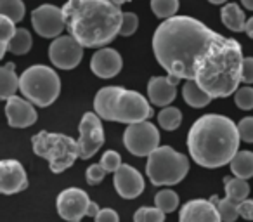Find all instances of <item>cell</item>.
Listing matches in <instances>:
<instances>
[{"label": "cell", "mask_w": 253, "mask_h": 222, "mask_svg": "<svg viewBox=\"0 0 253 222\" xmlns=\"http://www.w3.org/2000/svg\"><path fill=\"white\" fill-rule=\"evenodd\" d=\"M189 172V160L182 153H177L170 146H158L148 156L146 174L155 186L179 184Z\"/></svg>", "instance_id": "obj_7"}, {"label": "cell", "mask_w": 253, "mask_h": 222, "mask_svg": "<svg viewBox=\"0 0 253 222\" xmlns=\"http://www.w3.org/2000/svg\"><path fill=\"white\" fill-rule=\"evenodd\" d=\"M238 125L222 115H203L187 134V149L194 163L205 169H218L236 156L239 148Z\"/></svg>", "instance_id": "obj_3"}, {"label": "cell", "mask_w": 253, "mask_h": 222, "mask_svg": "<svg viewBox=\"0 0 253 222\" xmlns=\"http://www.w3.org/2000/svg\"><path fill=\"white\" fill-rule=\"evenodd\" d=\"M220 19L224 23L225 28H229L231 32H245V26H246V18H245V12L243 9L239 7L238 4H225L220 11Z\"/></svg>", "instance_id": "obj_20"}, {"label": "cell", "mask_w": 253, "mask_h": 222, "mask_svg": "<svg viewBox=\"0 0 253 222\" xmlns=\"http://www.w3.org/2000/svg\"><path fill=\"white\" fill-rule=\"evenodd\" d=\"M241 82L253 84V57H245L241 66Z\"/></svg>", "instance_id": "obj_37"}, {"label": "cell", "mask_w": 253, "mask_h": 222, "mask_svg": "<svg viewBox=\"0 0 253 222\" xmlns=\"http://www.w3.org/2000/svg\"><path fill=\"white\" fill-rule=\"evenodd\" d=\"M57 214L68 222H80L87 215L88 205V194L78 187H68L61 191L57 196Z\"/></svg>", "instance_id": "obj_12"}, {"label": "cell", "mask_w": 253, "mask_h": 222, "mask_svg": "<svg viewBox=\"0 0 253 222\" xmlns=\"http://www.w3.org/2000/svg\"><path fill=\"white\" fill-rule=\"evenodd\" d=\"M106 169L101 165V163H94V165H90L87 169V172H85V179H87V182L90 184V186H97V184H101L102 180H104L106 177Z\"/></svg>", "instance_id": "obj_35"}, {"label": "cell", "mask_w": 253, "mask_h": 222, "mask_svg": "<svg viewBox=\"0 0 253 222\" xmlns=\"http://www.w3.org/2000/svg\"><path fill=\"white\" fill-rule=\"evenodd\" d=\"M165 212L158 207H141L134 214V222H163Z\"/></svg>", "instance_id": "obj_31"}, {"label": "cell", "mask_w": 253, "mask_h": 222, "mask_svg": "<svg viewBox=\"0 0 253 222\" xmlns=\"http://www.w3.org/2000/svg\"><path fill=\"white\" fill-rule=\"evenodd\" d=\"M179 222H224L210 200H191L182 205Z\"/></svg>", "instance_id": "obj_16"}, {"label": "cell", "mask_w": 253, "mask_h": 222, "mask_svg": "<svg viewBox=\"0 0 253 222\" xmlns=\"http://www.w3.org/2000/svg\"><path fill=\"white\" fill-rule=\"evenodd\" d=\"M102 118L97 113H85L78 125V148H80V158L88 160L101 149L104 144V129L101 124Z\"/></svg>", "instance_id": "obj_9"}, {"label": "cell", "mask_w": 253, "mask_h": 222, "mask_svg": "<svg viewBox=\"0 0 253 222\" xmlns=\"http://www.w3.org/2000/svg\"><path fill=\"white\" fill-rule=\"evenodd\" d=\"M234 101H236V106L245 111L248 109H253V87H241L236 90L234 94Z\"/></svg>", "instance_id": "obj_32"}, {"label": "cell", "mask_w": 253, "mask_h": 222, "mask_svg": "<svg viewBox=\"0 0 253 222\" xmlns=\"http://www.w3.org/2000/svg\"><path fill=\"white\" fill-rule=\"evenodd\" d=\"M14 25L16 23L12 19H9L7 16H0V59L5 56L12 37L18 32V28Z\"/></svg>", "instance_id": "obj_26"}, {"label": "cell", "mask_w": 253, "mask_h": 222, "mask_svg": "<svg viewBox=\"0 0 253 222\" xmlns=\"http://www.w3.org/2000/svg\"><path fill=\"white\" fill-rule=\"evenodd\" d=\"M139 28V18L135 12H123L122 19V28H120V35L122 37H130L137 32Z\"/></svg>", "instance_id": "obj_33"}, {"label": "cell", "mask_w": 253, "mask_h": 222, "mask_svg": "<svg viewBox=\"0 0 253 222\" xmlns=\"http://www.w3.org/2000/svg\"><path fill=\"white\" fill-rule=\"evenodd\" d=\"M215 205H217V210H218V214H220V217L224 222H234L236 219L239 217L238 203H234L231 198H227V196L220 198Z\"/></svg>", "instance_id": "obj_30"}, {"label": "cell", "mask_w": 253, "mask_h": 222, "mask_svg": "<svg viewBox=\"0 0 253 222\" xmlns=\"http://www.w3.org/2000/svg\"><path fill=\"white\" fill-rule=\"evenodd\" d=\"M5 115L11 127L14 129H26L32 127L37 122V109L33 102H30L26 97L12 95L5 102Z\"/></svg>", "instance_id": "obj_14"}, {"label": "cell", "mask_w": 253, "mask_h": 222, "mask_svg": "<svg viewBox=\"0 0 253 222\" xmlns=\"http://www.w3.org/2000/svg\"><path fill=\"white\" fill-rule=\"evenodd\" d=\"M33 151L49 162V167L54 174H61L68 170L80 158L78 141L68 137L64 134H52V132H39L32 137Z\"/></svg>", "instance_id": "obj_5"}, {"label": "cell", "mask_w": 253, "mask_h": 222, "mask_svg": "<svg viewBox=\"0 0 253 222\" xmlns=\"http://www.w3.org/2000/svg\"><path fill=\"white\" fill-rule=\"evenodd\" d=\"M148 97L155 106L165 108L177 97V84L170 77H153L148 84Z\"/></svg>", "instance_id": "obj_18"}, {"label": "cell", "mask_w": 253, "mask_h": 222, "mask_svg": "<svg viewBox=\"0 0 253 222\" xmlns=\"http://www.w3.org/2000/svg\"><path fill=\"white\" fill-rule=\"evenodd\" d=\"M224 187L227 198H231L234 203H241V201L248 200L250 196V184L246 182V179H239V177H225L224 179Z\"/></svg>", "instance_id": "obj_23"}, {"label": "cell", "mask_w": 253, "mask_h": 222, "mask_svg": "<svg viewBox=\"0 0 253 222\" xmlns=\"http://www.w3.org/2000/svg\"><path fill=\"white\" fill-rule=\"evenodd\" d=\"M241 4L245 5V9H248V11H253V0H241Z\"/></svg>", "instance_id": "obj_42"}, {"label": "cell", "mask_w": 253, "mask_h": 222, "mask_svg": "<svg viewBox=\"0 0 253 222\" xmlns=\"http://www.w3.org/2000/svg\"><path fill=\"white\" fill-rule=\"evenodd\" d=\"M101 212V208H99V205L95 203V201H90V205H88V210H87V215L88 217H95V215Z\"/></svg>", "instance_id": "obj_40"}, {"label": "cell", "mask_w": 253, "mask_h": 222, "mask_svg": "<svg viewBox=\"0 0 253 222\" xmlns=\"http://www.w3.org/2000/svg\"><path fill=\"white\" fill-rule=\"evenodd\" d=\"M0 16H7L14 23L25 18V4L23 0H0Z\"/></svg>", "instance_id": "obj_27"}, {"label": "cell", "mask_w": 253, "mask_h": 222, "mask_svg": "<svg viewBox=\"0 0 253 222\" xmlns=\"http://www.w3.org/2000/svg\"><path fill=\"white\" fill-rule=\"evenodd\" d=\"M155 205L158 208H162L165 214H172V212L179 207V196H177L175 191L163 189V191H160V193H156Z\"/></svg>", "instance_id": "obj_29"}, {"label": "cell", "mask_w": 253, "mask_h": 222, "mask_svg": "<svg viewBox=\"0 0 253 222\" xmlns=\"http://www.w3.org/2000/svg\"><path fill=\"white\" fill-rule=\"evenodd\" d=\"M229 165H231V172L234 174V177L248 180L250 177H253V153L238 151Z\"/></svg>", "instance_id": "obj_22"}, {"label": "cell", "mask_w": 253, "mask_h": 222, "mask_svg": "<svg viewBox=\"0 0 253 222\" xmlns=\"http://www.w3.org/2000/svg\"><path fill=\"white\" fill-rule=\"evenodd\" d=\"M19 89V77L16 75L14 63H7L0 68V99L7 101L9 97L16 95Z\"/></svg>", "instance_id": "obj_19"}, {"label": "cell", "mask_w": 253, "mask_h": 222, "mask_svg": "<svg viewBox=\"0 0 253 222\" xmlns=\"http://www.w3.org/2000/svg\"><path fill=\"white\" fill-rule=\"evenodd\" d=\"M245 33L250 37V39H253V16L246 21V26H245Z\"/></svg>", "instance_id": "obj_41"}, {"label": "cell", "mask_w": 253, "mask_h": 222, "mask_svg": "<svg viewBox=\"0 0 253 222\" xmlns=\"http://www.w3.org/2000/svg\"><path fill=\"white\" fill-rule=\"evenodd\" d=\"M238 131H239V137L245 142H253V117H246L243 118L238 124Z\"/></svg>", "instance_id": "obj_36"}, {"label": "cell", "mask_w": 253, "mask_h": 222, "mask_svg": "<svg viewBox=\"0 0 253 222\" xmlns=\"http://www.w3.org/2000/svg\"><path fill=\"white\" fill-rule=\"evenodd\" d=\"M123 59L118 50L111 47H101L90 59V70L99 78H113L122 71Z\"/></svg>", "instance_id": "obj_17"}, {"label": "cell", "mask_w": 253, "mask_h": 222, "mask_svg": "<svg viewBox=\"0 0 253 222\" xmlns=\"http://www.w3.org/2000/svg\"><path fill=\"white\" fill-rule=\"evenodd\" d=\"M95 222H120V217L113 208H101L97 215L94 217Z\"/></svg>", "instance_id": "obj_38"}, {"label": "cell", "mask_w": 253, "mask_h": 222, "mask_svg": "<svg viewBox=\"0 0 253 222\" xmlns=\"http://www.w3.org/2000/svg\"><path fill=\"white\" fill-rule=\"evenodd\" d=\"M182 97H184V101H186L189 106H193V108H205V106L210 104V101L213 99L207 90H203V89H201L194 80H187L186 84H184Z\"/></svg>", "instance_id": "obj_21"}, {"label": "cell", "mask_w": 253, "mask_h": 222, "mask_svg": "<svg viewBox=\"0 0 253 222\" xmlns=\"http://www.w3.org/2000/svg\"><path fill=\"white\" fill-rule=\"evenodd\" d=\"M123 144L134 156H149L160 146V132L148 120L132 124L125 129Z\"/></svg>", "instance_id": "obj_8"}, {"label": "cell", "mask_w": 253, "mask_h": 222, "mask_svg": "<svg viewBox=\"0 0 253 222\" xmlns=\"http://www.w3.org/2000/svg\"><path fill=\"white\" fill-rule=\"evenodd\" d=\"M151 9L158 18L170 19L173 16H177L179 0H151Z\"/></svg>", "instance_id": "obj_28"}, {"label": "cell", "mask_w": 253, "mask_h": 222, "mask_svg": "<svg viewBox=\"0 0 253 222\" xmlns=\"http://www.w3.org/2000/svg\"><path fill=\"white\" fill-rule=\"evenodd\" d=\"M180 122H182V113H180L179 108L165 106L158 113V124L162 125V129H165V131H175V129H179Z\"/></svg>", "instance_id": "obj_25"}, {"label": "cell", "mask_w": 253, "mask_h": 222, "mask_svg": "<svg viewBox=\"0 0 253 222\" xmlns=\"http://www.w3.org/2000/svg\"><path fill=\"white\" fill-rule=\"evenodd\" d=\"M126 2L130 0H68L63 5L66 30L87 49L106 47L120 35Z\"/></svg>", "instance_id": "obj_2"}, {"label": "cell", "mask_w": 253, "mask_h": 222, "mask_svg": "<svg viewBox=\"0 0 253 222\" xmlns=\"http://www.w3.org/2000/svg\"><path fill=\"white\" fill-rule=\"evenodd\" d=\"M229 44V37L210 30L191 16L163 19L153 35L156 61L173 82H203Z\"/></svg>", "instance_id": "obj_1"}, {"label": "cell", "mask_w": 253, "mask_h": 222, "mask_svg": "<svg viewBox=\"0 0 253 222\" xmlns=\"http://www.w3.org/2000/svg\"><path fill=\"white\" fill-rule=\"evenodd\" d=\"M101 163L102 167L106 169V172H109V174H115L116 170L122 167V156H120V153H116V151H113V149H109V151H106L104 155H102V158H101Z\"/></svg>", "instance_id": "obj_34"}, {"label": "cell", "mask_w": 253, "mask_h": 222, "mask_svg": "<svg viewBox=\"0 0 253 222\" xmlns=\"http://www.w3.org/2000/svg\"><path fill=\"white\" fill-rule=\"evenodd\" d=\"M28 187L26 170L18 160L5 158L0 162V191L2 194H16Z\"/></svg>", "instance_id": "obj_13"}, {"label": "cell", "mask_w": 253, "mask_h": 222, "mask_svg": "<svg viewBox=\"0 0 253 222\" xmlns=\"http://www.w3.org/2000/svg\"><path fill=\"white\" fill-rule=\"evenodd\" d=\"M210 4H213V5H222V4H225L227 0H208Z\"/></svg>", "instance_id": "obj_43"}, {"label": "cell", "mask_w": 253, "mask_h": 222, "mask_svg": "<svg viewBox=\"0 0 253 222\" xmlns=\"http://www.w3.org/2000/svg\"><path fill=\"white\" fill-rule=\"evenodd\" d=\"M19 90L23 97L40 108L50 106L61 92V80L56 70L43 64H35L23 71L19 77Z\"/></svg>", "instance_id": "obj_6"}, {"label": "cell", "mask_w": 253, "mask_h": 222, "mask_svg": "<svg viewBox=\"0 0 253 222\" xmlns=\"http://www.w3.org/2000/svg\"><path fill=\"white\" fill-rule=\"evenodd\" d=\"M85 47L71 35L57 37L49 47V59L59 70H73L80 64Z\"/></svg>", "instance_id": "obj_11"}, {"label": "cell", "mask_w": 253, "mask_h": 222, "mask_svg": "<svg viewBox=\"0 0 253 222\" xmlns=\"http://www.w3.org/2000/svg\"><path fill=\"white\" fill-rule=\"evenodd\" d=\"M94 111L108 122L139 124L153 117L149 101L135 90L123 87H102L95 94Z\"/></svg>", "instance_id": "obj_4"}, {"label": "cell", "mask_w": 253, "mask_h": 222, "mask_svg": "<svg viewBox=\"0 0 253 222\" xmlns=\"http://www.w3.org/2000/svg\"><path fill=\"white\" fill-rule=\"evenodd\" d=\"M115 189L125 200H134L144 191V179L137 169L122 163V167L115 172Z\"/></svg>", "instance_id": "obj_15"}, {"label": "cell", "mask_w": 253, "mask_h": 222, "mask_svg": "<svg viewBox=\"0 0 253 222\" xmlns=\"http://www.w3.org/2000/svg\"><path fill=\"white\" fill-rule=\"evenodd\" d=\"M32 35L26 28H18L16 35L12 37L11 44H9V52L16 54V56H23V54H28L30 49H32Z\"/></svg>", "instance_id": "obj_24"}, {"label": "cell", "mask_w": 253, "mask_h": 222, "mask_svg": "<svg viewBox=\"0 0 253 222\" xmlns=\"http://www.w3.org/2000/svg\"><path fill=\"white\" fill-rule=\"evenodd\" d=\"M239 217L246 219V221H253V200H245L238 203Z\"/></svg>", "instance_id": "obj_39"}, {"label": "cell", "mask_w": 253, "mask_h": 222, "mask_svg": "<svg viewBox=\"0 0 253 222\" xmlns=\"http://www.w3.org/2000/svg\"><path fill=\"white\" fill-rule=\"evenodd\" d=\"M32 26L43 39H57V37H61L63 30L66 28L63 9L56 7L52 4H42L40 7L33 9Z\"/></svg>", "instance_id": "obj_10"}]
</instances>
